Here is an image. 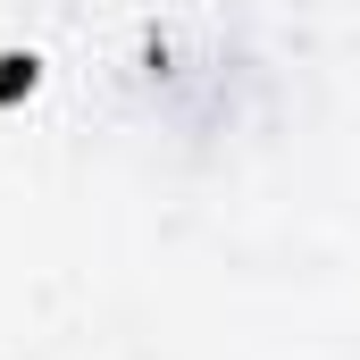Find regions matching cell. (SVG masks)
Returning <instances> with one entry per match:
<instances>
[{"label": "cell", "mask_w": 360, "mask_h": 360, "mask_svg": "<svg viewBox=\"0 0 360 360\" xmlns=\"http://www.w3.org/2000/svg\"><path fill=\"white\" fill-rule=\"evenodd\" d=\"M17 84H34V68H25V59H0V101H8Z\"/></svg>", "instance_id": "1"}]
</instances>
